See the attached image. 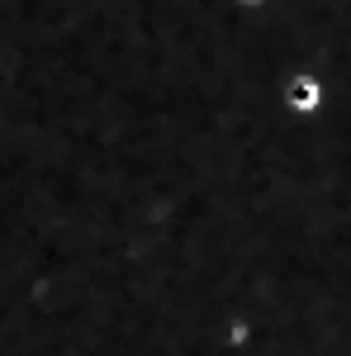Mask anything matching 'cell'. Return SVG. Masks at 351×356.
Returning <instances> with one entry per match:
<instances>
[{
	"label": "cell",
	"mask_w": 351,
	"mask_h": 356,
	"mask_svg": "<svg viewBox=\"0 0 351 356\" xmlns=\"http://www.w3.org/2000/svg\"><path fill=\"white\" fill-rule=\"evenodd\" d=\"M295 105L299 110H313V86H295Z\"/></svg>",
	"instance_id": "cell-1"
}]
</instances>
